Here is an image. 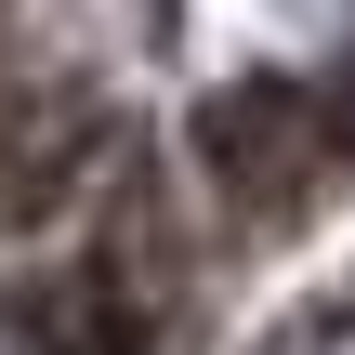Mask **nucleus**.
<instances>
[{"instance_id":"f03ea898","label":"nucleus","mask_w":355,"mask_h":355,"mask_svg":"<svg viewBox=\"0 0 355 355\" xmlns=\"http://www.w3.org/2000/svg\"><path fill=\"white\" fill-rule=\"evenodd\" d=\"M316 119H329V158L355 171V40H343V66H329V92H316Z\"/></svg>"},{"instance_id":"7ed1b4c3","label":"nucleus","mask_w":355,"mask_h":355,"mask_svg":"<svg viewBox=\"0 0 355 355\" xmlns=\"http://www.w3.org/2000/svg\"><path fill=\"white\" fill-rule=\"evenodd\" d=\"M132 13H145V40H171V13H184V0H132Z\"/></svg>"},{"instance_id":"f257e3e1","label":"nucleus","mask_w":355,"mask_h":355,"mask_svg":"<svg viewBox=\"0 0 355 355\" xmlns=\"http://www.w3.org/2000/svg\"><path fill=\"white\" fill-rule=\"evenodd\" d=\"M184 145H198V184L250 224V237H277V224H303L316 198H329V119H316V92L303 79H277V66H250V79H224L198 119H184Z\"/></svg>"}]
</instances>
